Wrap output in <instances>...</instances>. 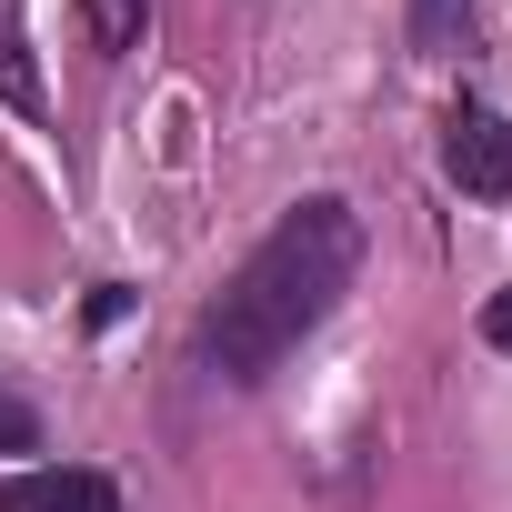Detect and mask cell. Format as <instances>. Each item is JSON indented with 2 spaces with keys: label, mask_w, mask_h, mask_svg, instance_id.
<instances>
[{
  "label": "cell",
  "mask_w": 512,
  "mask_h": 512,
  "mask_svg": "<svg viewBox=\"0 0 512 512\" xmlns=\"http://www.w3.org/2000/svg\"><path fill=\"white\" fill-rule=\"evenodd\" d=\"M362 272V211L352 201H302L282 211L262 241H251V262L231 272V292L201 312V362L221 382H262Z\"/></svg>",
  "instance_id": "obj_1"
},
{
  "label": "cell",
  "mask_w": 512,
  "mask_h": 512,
  "mask_svg": "<svg viewBox=\"0 0 512 512\" xmlns=\"http://www.w3.org/2000/svg\"><path fill=\"white\" fill-rule=\"evenodd\" d=\"M442 161H452V181H462L472 201H512V121H502V111L462 101V111L442 121Z\"/></svg>",
  "instance_id": "obj_2"
},
{
  "label": "cell",
  "mask_w": 512,
  "mask_h": 512,
  "mask_svg": "<svg viewBox=\"0 0 512 512\" xmlns=\"http://www.w3.org/2000/svg\"><path fill=\"white\" fill-rule=\"evenodd\" d=\"M0 512H121V502H111L101 472H61V462H41V472H11V482H0Z\"/></svg>",
  "instance_id": "obj_3"
},
{
  "label": "cell",
  "mask_w": 512,
  "mask_h": 512,
  "mask_svg": "<svg viewBox=\"0 0 512 512\" xmlns=\"http://www.w3.org/2000/svg\"><path fill=\"white\" fill-rule=\"evenodd\" d=\"M462 31H472V0H412V51L422 61L462 51Z\"/></svg>",
  "instance_id": "obj_4"
},
{
  "label": "cell",
  "mask_w": 512,
  "mask_h": 512,
  "mask_svg": "<svg viewBox=\"0 0 512 512\" xmlns=\"http://www.w3.org/2000/svg\"><path fill=\"white\" fill-rule=\"evenodd\" d=\"M81 21H91V51H141V31H151L141 0H81Z\"/></svg>",
  "instance_id": "obj_5"
},
{
  "label": "cell",
  "mask_w": 512,
  "mask_h": 512,
  "mask_svg": "<svg viewBox=\"0 0 512 512\" xmlns=\"http://www.w3.org/2000/svg\"><path fill=\"white\" fill-rule=\"evenodd\" d=\"M0 91H11L21 111H41V71H31V51H21V31H0Z\"/></svg>",
  "instance_id": "obj_6"
},
{
  "label": "cell",
  "mask_w": 512,
  "mask_h": 512,
  "mask_svg": "<svg viewBox=\"0 0 512 512\" xmlns=\"http://www.w3.org/2000/svg\"><path fill=\"white\" fill-rule=\"evenodd\" d=\"M0 452H41V412L0 392Z\"/></svg>",
  "instance_id": "obj_7"
},
{
  "label": "cell",
  "mask_w": 512,
  "mask_h": 512,
  "mask_svg": "<svg viewBox=\"0 0 512 512\" xmlns=\"http://www.w3.org/2000/svg\"><path fill=\"white\" fill-rule=\"evenodd\" d=\"M482 342H492V352H512V292H492V302H482Z\"/></svg>",
  "instance_id": "obj_8"
}]
</instances>
